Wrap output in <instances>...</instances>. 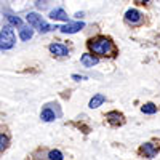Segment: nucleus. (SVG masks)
Instances as JSON below:
<instances>
[{"label":"nucleus","instance_id":"1","mask_svg":"<svg viewBox=\"0 0 160 160\" xmlns=\"http://www.w3.org/2000/svg\"><path fill=\"white\" fill-rule=\"evenodd\" d=\"M88 50L93 55L98 56H114L115 55V47L109 37H96L87 42Z\"/></svg>","mask_w":160,"mask_h":160},{"label":"nucleus","instance_id":"2","mask_svg":"<svg viewBox=\"0 0 160 160\" xmlns=\"http://www.w3.org/2000/svg\"><path fill=\"white\" fill-rule=\"evenodd\" d=\"M16 38H15V32H13L11 26H5L0 32V50H10L15 45Z\"/></svg>","mask_w":160,"mask_h":160},{"label":"nucleus","instance_id":"3","mask_svg":"<svg viewBox=\"0 0 160 160\" xmlns=\"http://www.w3.org/2000/svg\"><path fill=\"white\" fill-rule=\"evenodd\" d=\"M125 21H127L128 24H131V26H138V24L142 22V15H141L138 10L131 8V10H128V11L125 13Z\"/></svg>","mask_w":160,"mask_h":160},{"label":"nucleus","instance_id":"4","mask_svg":"<svg viewBox=\"0 0 160 160\" xmlns=\"http://www.w3.org/2000/svg\"><path fill=\"white\" fill-rule=\"evenodd\" d=\"M139 152H141L144 157L152 158V157H155V155H157V152H158V146H155L154 142H144V144L141 146Z\"/></svg>","mask_w":160,"mask_h":160},{"label":"nucleus","instance_id":"5","mask_svg":"<svg viewBox=\"0 0 160 160\" xmlns=\"http://www.w3.org/2000/svg\"><path fill=\"white\" fill-rule=\"evenodd\" d=\"M85 28V24L80 21V22H68V24H64V26H61L59 28V31L62 32V34H75V32H78V31H82Z\"/></svg>","mask_w":160,"mask_h":160},{"label":"nucleus","instance_id":"6","mask_svg":"<svg viewBox=\"0 0 160 160\" xmlns=\"http://www.w3.org/2000/svg\"><path fill=\"white\" fill-rule=\"evenodd\" d=\"M106 118H108V122L111 123V125H122L123 122H125V118H123V114H120V112H117V111H111V112H108L106 114Z\"/></svg>","mask_w":160,"mask_h":160},{"label":"nucleus","instance_id":"7","mask_svg":"<svg viewBox=\"0 0 160 160\" xmlns=\"http://www.w3.org/2000/svg\"><path fill=\"white\" fill-rule=\"evenodd\" d=\"M48 50L53 53L55 56H68L69 55V48L66 45H61V43H51L48 47Z\"/></svg>","mask_w":160,"mask_h":160},{"label":"nucleus","instance_id":"8","mask_svg":"<svg viewBox=\"0 0 160 160\" xmlns=\"http://www.w3.org/2000/svg\"><path fill=\"white\" fill-rule=\"evenodd\" d=\"M80 62H82L85 68H93L95 64H98V58L93 56L91 53H83L82 58H80Z\"/></svg>","mask_w":160,"mask_h":160},{"label":"nucleus","instance_id":"9","mask_svg":"<svg viewBox=\"0 0 160 160\" xmlns=\"http://www.w3.org/2000/svg\"><path fill=\"white\" fill-rule=\"evenodd\" d=\"M50 18L55 19V21H66L68 22V15H66V11L62 8H56L50 13Z\"/></svg>","mask_w":160,"mask_h":160},{"label":"nucleus","instance_id":"10","mask_svg":"<svg viewBox=\"0 0 160 160\" xmlns=\"http://www.w3.org/2000/svg\"><path fill=\"white\" fill-rule=\"evenodd\" d=\"M104 101H106V96H104V95H101V93H99V95H95V96L90 99L88 108H90V109H96V108H99Z\"/></svg>","mask_w":160,"mask_h":160},{"label":"nucleus","instance_id":"11","mask_svg":"<svg viewBox=\"0 0 160 160\" xmlns=\"http://www.w3.org/2000/svg\"><path fill=\"white\" fill-rule=\"evenodd\" d=\"M26 19H28V22L32 26V28H38L40 22H42V16L37 15V13H28V16H26Z\"/></svg>","mask_w":160,"mask_h":160},{"label":"nucleus","instance_id":"12","mask_svg":"<svg viewBox=\"0 0 160 160\" xmlns=\"http://www.w3.org/2000/svg\"><path fill=\"white\" fill-rule=\"evenodd\" d=\"M40 117H42L43 122H53V120L56 118V114L53 112L50 108H45V109L42 111V114H40Z\"/></svg>","mask_w":160,"mask_h":160},{"label":"nucleus","instance_id":"13","mask_svg":"<svg viewBox=\"0 0 160 160\" xmlns=\"http://www.w3.org/2000/svg\"><path fill=\"white\" fill-rule=\"evenodd\" d=\"M32 35H34V31L31 28H21L19 29V37H21V40H24V42L32 38Z\"/></svg>","mask_w":160,"mask_h":160},{"label":"nucleus","instance_id":"14","mask_svg":"<svg viewBox=\"0 0 160 160\" xmlns=\"http://www.w3.org/2000/svg\"><path fill=\"white\" fill-rule=\"evenodd\" d=\"M48 160H64V155L61 151H56V149H53V151H48L47 154Z\"/></svg>","mask_w":160,"mask_h":160},{"label":"nucleus","instance_id":"15","mask_svg":"<svg viewBox=\"0 0 160 160\" xmlns=\"http://www.w3.org/2000/svg\"><path fill=\"white\" fill-rule=\"evenodd\" d=\"M141 112L142 114H155L157 112V106L152 104V102H146L142 108H141Z\"/></svg>","mask_w":160,"mask_h":160},{"label":"nucleus","instance_id":"16","mask_svg":"<svg viewBox=\"0 0 160 160\" xmlns=\"http://www.w3.org/2000/svg\"><path fill=\"white\" fill-rule=\"evenodd\" d=\"M7 148H8V136L0 133V152H3Z\"/></svg>","mask_w":160,"mask_h":160},{"label":"nucleus","instance_id":"17","mask_svg":"<svg viewBox=\"0 0 160 160\" xmlns=\"http://www.w3.org/2000/svg\"><path fill=\"white\" fill-rule=\"evenodd\" d=\"M37 29H38V32H40V34H45V32H48V31H50V29H53V28H51L50 24H47L45 21H42V22H40V26H38Z\"/></svg>","mask_w":160,"mask_h":160},{"label":"nucleus","instance_id":"18","mask_svg":"<svg viewBox=\"0 0 160 160\" xmlns=\"http://www.w3.org/2000/svg\"><path fill=\"white\" fill-rule=\"evenodd\" d=\"M7 19H8L13 26H21V24H22V21H21L18 16H11V15H8V16H7Z\"/></svg>","mask_w":160,"mask_h":160},{"label":"nucleus","instance_id":"19","mask_svg":"<svg viewBox=\"0 0 160 160\" xmlns=\"http://www.w3.org/2000/svg\"><path fill=\"white\" fill-rule=\"evenodd\" d=\"M47 2H48V0H37V8H40V10H43L45 7H47Z\"/></svg>","mask_w":160,"mask_h":160},{"label":"nucleus","instance_id":"20","mask_svg":"<svg viewBox=\"0 0 160 160\" xmlns=\"http://www.w3.org/2000/svg\"><path fill=\"white\" fill-rule=\"evenodd\" d=\"M72 78H74V80H77V82H80V80H85V77H83V75H77V74H74V75H72Z\"/></svg>","mask_w":160,"mask_h":160},{"label":"nucleus","instance_id":"21","mask_svg":"<svg viewBox=\"0 0 160 160\" xmlns=\"http://www.w3.org/2000/svg\"><path fill=\"white\" fill-rule=\"evenodd\" d=\"M138 3H148V2H151V0H136Z\"/></svg>","mask_w":160,"mask_h":160}]
</instances>
